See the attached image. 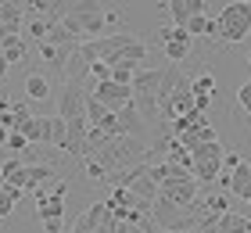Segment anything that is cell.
I'll return each instance as SVG.
<instances>
[{"instance_id": "obj_1", "label": "cell", "mask_w": 251, "mask_h": 233, "mask_svg": "<svg viewBox=\"0 0 251 233\" xmlns=\"http://www.w3.org/2000/svg\"><path fill=\"white\" fill-rule=\"evenodd\" d=\"M94 161L108 172V176H115V172L136 165V161H147V147H144V140H133V136H111L94 155Z\"/></svg>"}, {"instance_id": "obj_2", "label": "cell", "mask_w": 251, "mask_h": 233, "mask_svg": "<svg viewBox=\"0 0 251 233\" xmlns=\"http://www.w3.org/2000/svg\"><path fill=\"white\" fill-rule=\"evenodd\" d=\"M215 22H219V43H241L251 32V4L248 0H233L215 15Z\"/></svg>"}, {"instance_id": "obj_3", "label": "cell", "mask_w": 251, "mask_h": 233, "mask_svg": "<svg viewBox=\"0 0 251 233\" xmlns=\"http://www.w3.org/2000/svg\"><path fill=\"white\" fill-rule=\"evenodd\" d=\"M86 83H65L58 93V119L65 122H75V119H86Z\"/></svg>"}, {"instance_id": "obj_4", "label": "cell", "mask_w": 251, "mask_h": 233, "mask_svg": "<svg viewBox=\"0 0 251 233\" xmlns=\"http://www.w3.org/2000/svg\"><path fill=\"white\" fill-rule=\"evenodd\" d=\"M158 40H162V47H165V57L173 65H179L183 57L190 54V47H194V40L187 36V29H179V26H169V29H158Z\"/></svg>"}, {"instance_id": "obj_5", "label": "cell", "mask_w": 251, "mask_h": 233, "mask_svg": "<svg viewBox=\"0 0 251 233\" xmlns=\"http://www.w3.org/2000/svg\"><path fill=\"white\" fill-rule=\"evenodd\" d=\"M90 97H97L111 115H115V111L126 108V104H133V90H129V86H119V83H111V79H108V83H94Z\"/></svg>"}, {"instance_id": "obj_6", "label": "cell", "mask_w": 251, "mask_h": 233, "mask_svg": "<svg viewBox=\"0 0 251 233\" xmlns=\"http://www.w3.org/2000/svg\"><path fill=\"white\" fill-rule=\"evenodd\" d=\"M22 26H25V4H18V0H0V40L18 36Z\"/></svg>"}, {"instance_id": "obj_7", "label": "cell", "mask_w": 251, "mask_h": 233, "mask_svg": "<svg viewBox=\"0 0 251 233\" xmlns=\"http://www.w3.org/2000/svg\"><path fill=\"white\" fill-rule=\"evenodd\" d=\"M86 136H90V122H86V119L68 122V133H65V147H61V151H68L72 158H83V161H86V155H90Z\"/></svg>"}, {"instance_id": "obj_8", "label": "cell", "mask_w": 251, "mask_h": 233, "mask_svg": "<svg viewBox=\"0 0 251 233\" xmlns=\"http://www.w3.org/2000/svg\"><path fill=\"white\" fill-rule=\"evenodd\" d=\"M219 183H226V190H230L233 197L251 201V161L241 158V165H237L233 172H226V176H219Z\"/></svg>"}, {"instance_id": "obj_9", "label": "cell", "mask_w": 251, "mask_h": 233, "mask_svg": "<svg viewBox=\"0 0 251 233\" xmlns=\"http://www.w3.org/2000/svg\"><path fill=\"white\" fill-rule=\"evenodd\" d=\"M162 7L173 15V22H176L179 29H187V22L194 15H208V4H204V0H165Z\"/></svg>"}, {"instance_id": "obj_10", "label": "cell", "mask_w": 251, "mask_h": 233, "mask_svg": "<svg viewBox=\"0 0 251 233\" xmlns=\"http://www.w3.org/2000/svg\"><path fill=\"white\" fill-rule=\"evenodd\" d=\"M115 122H119V136H133V140H144L147 133V122L140 119V111L133 104H126L122 111H115Z\"/></svg>"}, {"instance_id": "obj_11", "label": "cell", "mask_w": 251, "mask_h": 233, "mask_svg": "<svg viewBox=\"0 0 251 233\" xmlns=\"http://www.w3.org/2000/svg\"><path fill=\"white\" fill-rule=\"evenodd\" d=\"M187 36H190V40L204 36L208 43H219V22H215L212 15H194V18L187 22Z\"/></svg>"}, {"instance_id": "obj_12", "label": "cell", "mask_w": 251, "mask_h": 233, "mask_svg": "<svg viewBox=\"0 0 251 233\" xmlns=\"http://www.w3.org/2000/svg\"><path fill=\"white\" fill-rule=\"evenodd\" d=\"M176 144L187 151V155H194L198 147H204V144H219V133L212 129V126H201V129H190V133H183V136H176Z\"/></svg>"}, {"instance_id": "obj_13", "label": "cell", "mask_w": 251, "mask_h": 233, "mask_svg": "<svg viewBox=\"0 0 251 233\" xmlns=\"http://www.w3.org/2000/svg\"><path fill=\"white\" fill-rule=\"evenodd\" d=\"M40 47V57L47 61L50 68H58V72H65V65H68V57L75 54V43L72 47H54V43H36Z\"/></svg>"}, {"instance_id": "obj_14", "label": "cell", "mask_w": 251, "mask_h": 233, "mask_svg": "<svg viewBox=\"0 0 251 233\" xmlns=\"http://www.w3.org/2000/svg\"><path fill=\"white\" fill-rule=\"evenodd\" d=\"M158 83H162V68H140L133 79V93H154L158 97Z\"/></svg>"}, {"instance_id": "obj_15", "label": "cell", "mask_w": 251, "mask_h": 233, "mask_svg": "<svg viewBox=\"0 0 251 233\" xmlns=\"http://www.w3.org/2000/svg\"><path fill=\"white\" fill-rule=\"evenodd\" d=\"M0 51H4L7 65H18L29 54V43H25V36H7V40H0Z\"/></svg>"}, {"instance_id": "obj_16", "label": "cell", "mask_w": 251, "mask_h": 233, "mask_svg": "<svg viewBox=\"0 0 251 233\" xmlns=\"http://www.w3.org/2000/svg\"><path fill=\"white\" fill-rule=\"evenodd\" d=\"M47 180H54L50 165H25V183H22V190H40Z\"/></svg>"}, {"instance_id": "obj_17", "label": "cell", "mask_w": 251, "mask_h": 233, "mask_svg": "<svg viewBox=\"0 0 251 233\" xmlns=\"http://www.w3.org/2000/svg\"><path fill=\"white\" fill-rule=\"evenodd\" d=\"M25 97H29V104H32V101H47V97H50V83H47L40 72L25 76Z\"/></svg>"}, {"instance_id": "obj_18", "label": "cell", "mask_w": 251, "mask_h": 233, "mask_svg": "<svg viewBox=\"0 0 251 233\" xmlns=\"http://www.w3.org/2000/svg\"><path fill=\"white\" fill-rule=\"evenodd\" d=\"M22 136H25L29 144H47V119H43V115H32V119L22 126Z\"/></svg>"}, {"instance_id": "obj_19", "label": "cell", "mask_w": 251, "mask_h": 233, "mask_svg": "<svg viewBox=\"0 0 251 233\" xmlns=\"http://www.w3.org/2000/svg\"><path fill=\"white\" fill-rule=\"evenodd\" d=\"M133 108L140 111L144 122H154L158 119V97H154V93H133Z\"/></svg>"}, {"instance_id": "obj_20", "label": "cell", "mask_w": 251, "mask_h": 233, "mask_svg": "<svg viewBox=\"0 0 251 233\" xmlns=\"http://www.w3.org/2000/svg\"><path fill=\"white\" fill-rule=\"evenodd\" d=\"M18 197H22L18 186H11V183L0 180V219H11V212H15V205H18Z\"/></svg>"}, {"instance_id": "obj_21", "label": "cell", "mask_w": 251, "mask_h": 233, "mask_svg": "<svg viewBox=\"0 0 251 233\" xmlns=\"http://www.w3.org/2000/svg\"><path fill=\"white\" fill-rule=\"evenodd\" d=\"M54 26H58L54 18H40V15H36V18H29V22H25V32H29V40L43 43V40L50 36V29H54Z\"/></svg>"}, {"instance_id": "obj_22", "label": "cell", "mask_w": 251, "mask_h": 233, "mask_svg": "<svg viewBox=\"0 0 251 233\" xmlns=\"http://www.w3.org/2000/svg\"><path fill=\"white\" fill-rule=\"evenodd\" d=\"M129 190H133L136 197H140V201H151V205H154V197H158V183L151 180V169H147L144 176H140V180H136V183L129 186Z\"/></svg>"}, {"instance_id": "obj_23", "label": "cell", "mask_w": 251, "mask_h": 233, "mask_svg": "<svg viewBox=\"0 0 251 233\" xmlns=\"http://www.w3.org/2000/svg\"><path fill=\"white\" fill-rule=\"evenodd\" d=\"M215 233H248V219L237 215V212H226V215H219Z\"/></svg>"}, {"instance_id": "obj_24", "label": "cell", "mask_w": 251, "mask_h": 233, "mask_svg": "<svg viewBox=\"0 0 251 233\" xmlns=\"http://www.w3.org/2000/svg\"><path fill=\"white\" fill-rule=\"evenodd\" d=\"M136 61H122V65H115L111 68V83H119V86H129L133 90V79H136Z\"/></svg>"}, {"instance_id": "obj_25", "label": "cell", "mask_w": 251, "mask_h": 233, "mask_svg": "<svg viewBox=\"0 0 251 233\" xmlns=\"http://www.w3.org/2000/svg\"><path fill=\"white\" fill-rule=\"evenodd\" d=\"M65 133H68V122L58 119V115H50V119H47V144L65 147Z\"/></svg>"}, {"instance_id": "obj_26", "label": "cell", "mask_w": 251, "mask_h": 233, "mask_svg": "<svg viewBox=\"0 0 251 233\" xmlns=\"http://www.w3.org/2000/svg\"><path fill=\"white\" fill-rule=\"evenodd\" d=\"M108 115H111V111L104 108V104H100L97 97H90V93H86V122H90V126H100V122L108 119Z\"/></svg>"}, {"instance_id": "obj_27", "label": "cell", "mask_w": 251, "mask_h": 233, "mask_svg": "<svg viewBox=\"0 0 251 233\" xmlns=\"http://www.w3.org/2000/svg\"><path fill=\"white\" fill-rule=\"evenodd\" d=\"M190 90H194V97H212V93H215V79L204 72L198 79H190Z\"/></svg>"}, {"instance_id": "obj_28", "label": "cell", "mask_w": 251, "mask_h": 233, "mask_svg": "<svg viewBox=\"0 0 251 233\" xmlns=\"http://www.w3.org/2000/svg\"><path fill=\"white\" fill-rule=\"evenodd\" d=\"M86 176H90V180H108V172L100 169L94 158H86Z\"/></svg>"}, {"instance_id": "obj_29", "label": "cell", "mask_w": 251, "mask_h": 233, "mask_svg": "<svg viewBox=\"0 0 251 233\" xmlns=\"http://www.w3.org/2000/svg\"><path fill=\"white\" fill-rule=\"evenodd\" d=\"M237 101H241V108H244V111H251V79H248L241 90H237Z\"/></svg>"}, {"instance_id": "obj_30", "label": "cell", "mask_w": 251, "mask_h": 233, "mask_svg": "<svg viewBox=\"0 0 251 233\" xmlns=\"http://www.w3.org/2000/svg\"><path fill=\"white\" fill-rule=\"evenodd\" d=\"M7 147H11V151H25V147H29V140L22 136V133H11V136H7Z\"/></svg>"}, {"instance_id": "obj_31", "label": "cell", "mask_w": 251, "mask_h": 233, "mask_svg": "<svg viewBox=\"0 0 251 233\" xmlns=\"http://www.w3.org/2000/svg\"><path fill=\"white\" fill-rule=\"evenodd\" d=\"M50 194H54V197H61V201H65V194H68V183H54V186H50Z\"/></svg>"}, {"instance_id": "obj_32", "label": "cell", "mask_w": 251, "mask_h": 233, "mask_svg": "<svg viewBox=\"0 0 251 233\" xmlns=\"http://www.w3.org/2000/svg\"><path fill=\"white\" fill-rule=\"evenodd\" d=\"M4 111H11V97H7L4 90H0V115H4Z\"/></svg>"}, {"instance_id": "obj_33", "label": "cell", "mask_w": 251, "mask_h": 233, "mask_svg": "<svg viewBox=\"0 0 251 233\" xmlns=\"http://www.w3.org/2000/svg\"><path fill=\"white\" fill-rule=\"evenodd\" d=\"M7 68H11V65H7V57H4V51H0V79L7 76Z\"/></svg>"}, {"instance_id": "obj_34", "label": "cell", "mask_w": 251, "mask_h": 233, "mask_svg": "<svg viewBox=\"0 0 251 233\" xmlns=\"http://www.w3.org/2000/svg\"><path fill=\"white\" fill-rule=\"evenodd\" d=\"M7 136H11V133L4 129V126H0V151H4V147H7Z\"/></svg>"}, {"instance_id": "obj_35", "label": "cell", "mask_w": 251, "mask_h": 233, "mask_svg": "<svg viewBox=\"0 0 251 233\" xmlns=\"http://www.w3.org/2000/svg\"><path fill=\"white\" fill-rule=\"evenodd\" d=\"M129 233H144V230H140V226H133V230H129Z\"/></svg>"}, {"instance_id": "obj_36", "label": "cell", "mask_w": 251, "mask_h": 233, "mask_svg": "<svg viewBox=\"0 0 251 233\" xmlns=\"http://www.w3.org/2000/svg\"><path fill=\"white\" fill-rule=\"evenodd\" d=\"M248 233H251V219H248Z\"/></svg>"}, {"instance_id": "obj_37", "label": "cell", "mask_w": 251, "mask_h": 233, "mask_svg": "<svg viewBox=\"0 0 251 233\" xmlns=\"http://www.w3.org/2000/svg\"><path fill=\"white\" fill-rule=\"evenodd\" d=\"M190 233H201V230H190Z\"/></svg>"}, {"instance_id": "obj_38", "label": "cell", "mask_w": 251, "mask_h": 233, "mask_svg": "<svg viewBox=\"0 0 251 233\" xmlns=\"http://www.w3.org/2000/svg\"><path fill=\"white\" fill-rule=\"evenodd\" d=\"M248 205H251V201H248Z\"/></svg>"}]
</instances>
